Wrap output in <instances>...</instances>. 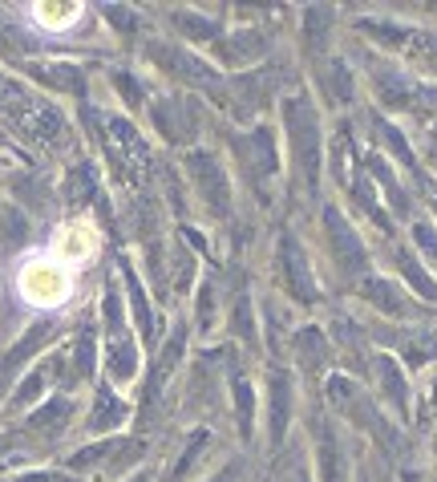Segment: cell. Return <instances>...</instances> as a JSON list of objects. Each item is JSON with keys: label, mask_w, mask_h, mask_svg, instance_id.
I'll use <instances>...</instances> for the list:
<instances>
[{"label": "cell", "mask_w": 437, "mask_h": 482, "mask_svg": "<svg viewBox=\"0 0 437 482\" xmlns=\"http://www.w3.org/2000/svg\"><path fill=\"white\" fill-rule=\"evenodd\" d=\"M433 393H437V385H433Z\"/></svg>", "instance_id": "38"}, {"label": "cell", "mask_w": 437, "mask_h": 482, "mask_svg": "<svg viewBox=\"0 0 437 482\" xmlns=\"http://www.w3.org/2000/svg\"><path fill=\"white\" fill-rule=\"evenodd\" d=\"M89 195H94V174H89V166H81L69 174V203H81Z\"/></svg>", "instance_id": "28"}, {"label": "cell", "mask_w": 437, "mask_h": 482, "mask_svg": "<svg viewBox=\"0 0 437 482\" xmlns=\"http://www.w3.org/2000/svg\"><path fill=\"white\" fill-rule=\"evenodd\" d=\"M218 53H223L231 66H243V61H251V58L263 53V41H259V33H239V37H231V41H223Z\"/></svg>", "instance_id": "17"}, {"label": "cell", "mask_w": 437, "mask_h": 482, "mask_svg": "<svg viewBox=\"0 0 437 482\" xmlns=\"http://www.w3.org/2000/svg\"><path fill=\"white\" fill-rule=\"evenodd\" d=\"M280 268H283V284H288V292L296 296L299 304H312L316 300V280H312V268H308L304 247H299L291 236H283V244H280Z\"/></svg>", "instance_id": "4"}, {"label": "cell", "mask_w": 437, "mask_h": 482, "mask_svg": "<svg viewBox=\"0 0 437 482\" xmlns=\"http://www.w3.org/2000/svg\"><path fill=\"white\" fill-rule=\"evenodd\" d=\"M150 58L158 61L162 69H170V74L186 77V82H194V85H207V90H215V85H218V74H215V69L202 66L199 58H191V53L178 49V45H158V41H154V45H150Z\"/></svg>", "instance_id": "5"}, {"label": "cell", "mask_w": 437, "mask_h": 482, "mask_svg": "<svg viewBox=\"0 0 437 482\" xmlns=\"http://www.w3.org/2000/svg\"><path fill=\"white\" fill-rule=\"evenodd\" d=\"M186 171H191L194 187H199L202 203H207L210 211L215 215L231 211V187H227V174H223V166L207 155V150H194V155L186 158Z\"/></svg>", "instance_id": "3"}, {"label": "cell", "mask_w": 437, "mask_h": 482, "mask_svg": "<svg viewBox=\"0 0 437 482\" xmlns=\"http://www.w3.org/2000/svg\"><path fill=\"white\" fill-rule=\"evenodd\" d=\"M202 446H207V433L199 430V433H194V438H191V446H186V454L178 458V466H174V474H170V478H183V474L191 470V462H194V458L202 454Z\"/></svg>", "instance_id": "29"}, {"label": "cell", "mask_w": 437, "mask_h": 482, "mask_svg": "<svg viewBox=\"0 0 437 482\" xmlns=\"http://www.w3.org/2000/svg\"><path fill=\"white\" fill-rule=\"evenodd\" d=\"M401 272H405V280H409V284L425 296V300H437V284L425 276V272H421V263L413 260V255H401Z\"/></svg>", "instance_id": "22"}, {"label": "cell", "mask_w": 437, "mask_h": 482, "mask_svg": "<svg viewBox=\"0 0 437 482\" xmlns=\"http://www.w3.org/2000/svg\"><path fill=\"white\" fill-rule=\"evenodd\" d=\"M53 341V325H32L29 333L21 336V341L13 344V349L4 353V361H0V401H4V393H8V381H13L16 373H21V365L32 357V353H40L45 344Z\"/></svg>", "instance_id": "6"}, {"label": "cell", "mask_w": 437, "mask_h": 482, "mask_svg": "<svg viewBox=\"0 0 437 482\" xmlns=\"http://www.w3.org/2000/svg\"><path fill=\"white\" fill-rule=\"evenodd\" d=\"M283 122H288V134H291V155H296V166H299V179L308 183V191L316 187L320 179V126H316V110L304 94L283 102Z\"/></svg>", "instance_id": "1"}, {"label": "cell", "mask_w": 437, "mask_h": 482, "mask_svg": "<svg viewBox=\"0 0 437 482\" xmlns=\"http://www.w3.org/2000/svg\"><path fill=\"white\" fill-rule=\"evenodd\" d=\"M210 317H215V288L202 284V292H199V325L207 328V325H210Z\"/></svg>", "instance_id": "31"}, {"label": "cell", "mask_w": 437, "mask_h": 482, "mask_svg": "<svg viewBox=\"0 0 437 482\" xmlns=\"http://www.w3.org/2000/svg\"><path fill=\"white\" fill-rule=\"evenodd\" d=\"M324 85H328V94L336 102H348L352 98V77H348V69L340 66V61H332L328 69H324Z\"/></svg>", "instance_id": "21"}, {"label": "cell", "mask_w": 437, "mask_h": 482, "mask_svg": "<svg viewBox=\"0 0 437 482\" xmlns=\"http://www.w3.org/2000/svg\"><path fill=\"white\" fill-rule=\"evenodd\" d=\"M40 389H45V373H29V377H24V385H21V389H16V406H29V401L32 397H37V393Z\"/></svg>", "instance_id": "30"}, {"label": "cell", "mask_w": 437, "mask_h": 482, "mask_svg": "<svg viewBox=\"0 0 437 482\" xmlns=\"http://www.w3.org/2000/svg\"><path fill=\"white\" fill-rule=\"evenodd\" d=\"M113 82H118V90L126 94V102H129V106H142V90H138V85L129 82V74H113Z\"/></svg>", "instance_id": "34"}, {"label": "cell", "mask_w": 437, "mask_h": 482, "mask_svg": "<svg viewBox=\"0 0 437 482\" xmlns=\"http://www.w3.org/2000/svg\"><path fill=\"white\" fill-rule=\"evenodd\" d=\"M174 25L183 29L191 41H210L215 37V21H202V17H191V13H174Z\"/></svg>", "instance_id": "23"}, {"label": "cell", "mask_w": 437, "mask_h": 482, "mask_svg": "<svg viewBox=\"0 0 437 482\" xmlns=\"http://www.w3.org/2000/svg\"><path fill=\"white\" fill-rule=\"evenodd\" d=\"M126 272V288H129V308H134V317H138V333L150 341V333H154V317H150V304H146V292H142V284H138V276H134V268H121Z\"/></svg>", "instance_id": "13"}, {"label": "cell", "mask_w": 437, "mask_h": 482, "mask_svg": "<svg viewBox=\"0 0 437 482\" xmlns=\"http://www.w3.org/2000/svg\"><path fill=\"white\" fill-rule=\"evenodd\" d=\"M288 417H291V381L288 373H272V442L283 438L288 430Z\"/></svg>", "instance_id": "7"}, {"label": "cell", "mask_w": 437, "mask_h": 482, "mask_svg": "<svg viewBox=\"0 0 437 482\" xmlns=\"http://www.w3.org/2000/svg\"><path fill=\"white\" fill-rule=\"evenodd\" d=\"M231 478H235V466H227V470H218L210 482H231Z\"/></svg>", "instance_id": "37"}, {"label": "cell", "mask_w": 437, "mask_h": 482, "mask_svg": "<svg viewBox=\"0 0 437 482\" xmlns=\"http://www.w3.org/2000/svg\"><path fill=\"white\" fill-rule=\"evenodd\" d=\"M320 474L324 482H344V458H340V446L332 442L328 430H320Z\"/></svg>", "instance_id": "16"}, {"label": "cell", "mask_w": 437, "mask_h": 482, "mask_svg": "<svg viewBox=\"0 0 437 482\" xmlns=\"http://www.w3.org/2000/svg\"><path fill=\"white\" fill-rule=\"evenodd\" d=\"M296 349H299V361H304L308 369H320V361H324V341H320V333H316V328H304V333L296 336Z\"/></svg>", "instance_id": "20"}, {"label": "cell", "mask_w": 437, "mask_h": 482, "mask_svg": "<svg viewBox=\"0 0 437 482\" xmlns=\"http://www.w3.org/2000/svg\"><path fill=\"white\" fill-rule=\"evenodd\" d=\"M364 33H372V37H380V41H388L397 49V45H405V33L401 29H385V25H364Z\"/></svg>", "instance_id": "33"}, {"label": "cell", "mask_w": 437, "mask_h": 482, "mask_svg": "<svg viewBox=\"0 0 437 482\" xmlns=\"http://www.w3.org/2000/svg\"><path fill=\"white\" fill-rule=\"evenodd\" d=\"M24 236H29L24 215L16 211V207H4V211H0V244H24Z\"/></svg>", "instance_id": "19"}, {"label": "cell", "mask_w": 437, "mask_h": 482, "mask_svg": "<svg viewBox=\"0 0 437 482\" xmlns=\"http://www.w3.org/2000/svg\"><path fill=\"white\" fill-rule=\"evenodd\" d=\"M413 236H417L421 252H425L429 260H437V236H433V228H425V223H417V228H413Z\"/></svg>", "instance_id": "32"}, {"label": "cell", "mask_w": 437, "mask_h": 482, "mask_svg": "<svg viewBox=\"0 0 437 482\" xmlns=\"http://www.w3.org/2000/svg\"><path fill=\"white\" fill-rule=\"evenodd\" d=\"M183 344H186V336H183V328H178L174 336H170V344L162 349V357H158V369H154V381H150V397L158 393V385L166 381L170 373H174V365H178V357H183Z\"/></svg>", "instance_id": "18"}, {"label": "cell", "mask_w": 437, "mask_h": 482, "mask_svg": "<svg viewBox=\"0 0 437 482\" xmlns=\"http://www.w3.org/2000/svg\"><path fill=\"white\" fill-rule=\"evenodd\" d=\"M110 454H113V442H94V446L77 450V454L69 458V466L73 470H89L94 462H102V458H110Z\"/></svg>", "instance_id": "25"}, {"label": "cell", "mask_w": 437, "mask_h": 482, "mask_svg": "<svg viewBox=\"0 0 437 482\" xmlns=\"http://www.w3.org/2000/svg\"><path fill=\"white\" fill-rule=\"evenodd\" d=\"M73 417V401L69 397H53L49 406H40L37 414L29 417V430H49V433H57L65 422Z\"/></svg>", "instance_id": "11"}, {"label": "cell", "mask_w": 437, "mask_h": 482, "mask_svg": "<svg viewBox=\"0 0 437 482\" xmlns=\"http://www.w3.org/2000/svg\"><path fill=\"white\" fill-rule=\"evenodd\" d=\"M32 74L40 77V82H53V85H61V90H81V82H77V69H69V66H40V69H32Z\"/></svg>", "instance_id": "24"}, {"label": "cell", "mask_w": 437, "mask_h": 482, "mask_svg": "<svg viewBox=\"0 0 437 482\" xmlns=\"http://www.w3.org/2000/svg\"><path fill=\"white\" fill-rule=\"evenodd\" d=\"M361 296H364V300L377 304L380 312H388V317H397V312L409 308V304H405V296L397 292V288L388 284V280H364V284H361Z\"/></svg>", "instance_id": "10"}, {"label": "cell", "mask_w": 437, "mask_h": 482, "mask_svg": "<svg viewBox=\"0 0 437 482\" xmlns=\"http://www.w3.org/2000/svg\"><path fill=\"white\" fill-rule=\"evenodd\" d=\"M251 385L247 381H235V414H239V430H243V438L251 433Z\"/></svg>", "instance_id": "27"}, {"label": "cell", "mask_w": 437, "mask_h": 482, "mask_svg": "<svg viewBox=\"0 0 437 482\" xmlns=\"http://www.w3.org/2000/svg\"><path fill=\"white\" fill-rule=\"evenodd\" d=\"M110 373L118 377V381H129V377L138 373V353H134V344L121 341V336L110 341Z\"/></svg>", "instance_id": "14"}, {"label": "cell", "mask_w": 437, "mask_h": 482, "mask_svg": "<svg viewBox=\"0 0 437 482\" xmlns=\"http://www.w3.org/2000/svg\"><path fill=\"white\" fill-rule=\"evenodd\" d=\"M183 118H191V110H178L174 98L154 102V122H158V130L166 134L170 142H186V138H191V130L183 126Z\"/></svg>", "instance_id": "8"}, {"label": "cell", "mask_w": 437, "mask_h": 482, "mask_svg": "<svg viewBox=\"0 0 437 482\" xmlns=\"http://www.w3.org/2000/svg\"><path fill=\"white\" fill-rule=\"evenodd\" d=\"M328 9H308V17H304V33H308V45L312 49H320L324 45V29H328Z\"/></svg>", "instance_id": "26"}, {"label": "cell", "mask_w": 437, "mask_h": 482, "mask_svg": "<svg viewBox=\"0 0 437 482\" xmlns=\"http://www.w3.org/2000/svg\"><path fill=\"white\" fill-rule=\"evenodd\" d=\"M324 236H328V247H332V255H336V263H340L344 276H361V272H369V252H364V244L356 239V231L348 228V219L336 211V207L324 211Z\"/></svg>", "instance_id": "2"}, {"label": "cell", "mask_w": 437, "mask_h": 482, "mask_svg": "<svg viewBox=\"0 0 437 482\" xmlns=\"http://www.w3.org/2000/svg\"><path fill=\"white\" fill-rule=\"evenodd\" d=\"M126 401H118L113 393H97V409L89 417V430H113V425L126 422Z\"/></svg>", "instance_id": "12"}, {"label": "cell", "mask_w": 437, "mask_h": 482, "mask_svg": "<svg viewBox=\"0 0 437 482\" xmlns=\"http://www.w3.org/2000/svg\"><path fill=\"white\" fill-rule=\"evenodd\" d=\"M251 150V163H255V174H275V142H272V130H255L247 142Z\"/></svg>", "instance_id": "15"}, {"label": "cell", "mask_w": 437, "mask_h": 482, "mask_svg": "<svg viewBox=\"0 0 437 482\" xmlns=\"http://www.w3.org/2000/svg\"><path fill=\"white\" fill-rule=\"evenodd\" d=\"M377 377H380V389L388 393V401H393L401 414H409V389H405V377H401V369H397V361L377 357Z\"/></svg>", "instance_id": "9"}, {"label": "cell", "mask_w": 437, "mask_h": 482, "mask_svg": "<svg viewBox=\"0 0 437 482\" xmlns=\"http://www.w3.org/2000/svg\"><path fill=\"white\" fill-rule=\"evenodd\" d=\"M13 482H65V474H49V470H29V474H21V478H13Z\"/></svg>", "instance_id": "35"}, {"label": "cell", "mask_w": 437, "mask_h": 482, "mask_svg": "<svg viewBox=\"0 0 437 482\" xmlns=\"http://www.w3.org/2000/svg\"><path fill=\"white\" fill-rule=\"evenodd\" d=\"M105 17H110V25H118V29H134L129 9H105Z\"/></svg>", "instance_id": "36"}]
</instances>
